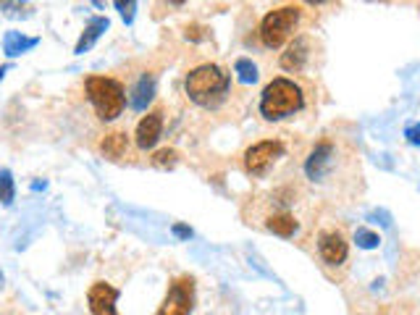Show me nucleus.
Instances as JSON below:
<instances>
[{
  "mask_svg": "<svg viewBox=\"0 0 420 315\" xmlns=\"http://www.w3.org/2000/svg\"><path fill=\"white\" fill-rule=\"evenodd\" d=\"M305 105V95L297 82L287 77L273 79L261 95V113L265 121H281L287 116L300 113Z\"/></svg>",
  "mask_w": 420,
  "mask_h": 315,
  "instance_id": "nucleus-2",
  "label": "nucleus"
},
{
  "mask_svg": "<svg viewBox=\"0 0 420 315\" xmlns=\"http://www.w3.org/2000/svg\"><path fill=\"white\" fill-rule=\"evenodd\" d=\"M300 6H281V8L268 11L261 21V42L268 50L281 48L294 34V30L300 27Z\"/></svg>",
  "mask_w": 420,
  "mask_h": 315,
  "instance_id": "nucleus-4",
  "label": "nucleus"
},
{
  "mask_svg": "<svg viewBox=\"0 0 420 315\" xmlns=\"http://www.w3.org/2000/svg\"><path fill=\"white\" fill-rule=\"evenodd\" d=\"M152 98H155V77H152V74H142L140 82H137L134 89H131L129 105L134 110H145L147 105H150Z\"/></svg>",
  "mask_w": 420,
  "mask_h": 315,
  "instance_id": "nucleus-12",
  "label": "nucleus"
},
{
  "mask_svg": "<svg viewBox=\"0 0 420 315\" xmlns=\"http://www.w3.org/2000/svg\"><path fill=\"white\" fill-rule=\"evenodd\" d=\"M355 242H357V247H362V250H376L381 239L379 234L370 231V229H357V231H355Z\"/></svg>",
  "mask_w": 420,
  "mask_h": 315,
  "instance_id": "nucleus-20",
  "label": "nucleus"
},
{
  "mask_svg": "<svg viewBox=\"0 0 420 315\" xmlns=\"http://www.w3.org/2000/svg\"><path fill=\"white\" fill-rule=\"evenodd\" d=\"M265 229H268L270 234L289 239V236H294V231L300 229V224H297V218L289 216V213H273V216L265 221Z\"/></svg>",
  "mask_w": 420,
  "mask_h": 315,
  "instance_id": "nucleus-15",
  "label": "nucleus"
},
{
  "mask_svg": "<svg viewBox=\"0 0 420 315\" xmlns=\"http://www.w3.org/2000/svg\"><path fill=\"white\" fill-rule=\"evenodd\" d=\"M129 148V139H126V131H110L105 134V139L100 142V153L103 158H108V160H119L124 153Z\"/></svg>",
  "mask_w": 420,
  "mask_h": 315,
  "instance_id": "nucleus-14",
  "label": "nucleus"
},
{
  "mask_svg": "<svg viewBox=\"0 0 420 315\" xmlns=\"http://www.w3.org/2000/svg\"><path fill=\"white\" fill-rule=\"evenodd\" d=\"M334 155H336L334 139L326 137V139H320V142H315L308 160H305V174H308V179L323 181V179L329 176L331 168H334Z\"/></svg>",
  "mask_w": 420,
  "mask_h": 315,
  "instance_id": "nucleus-7",
  "label": "nucleus"
},
{
  "mask_svg": "<svg viewBox=\"0 0 420 315\" xmlns=\"http://www.w3.org/2000/svg\"><path fill=\"white\" fill-rule=\"evenodd\" d=\"M84 89H87V98L100 121H116L126 108V92L116 79L90 77L84 82Z\"/></svg>",
  "mask_w": 420,
  "mask_h": 315,
  "instance_id": "nucleus-3",
  "label": "nucleus"
},
{
  "mask_svg": "<svg viewBox=\"0 0 420 315\" xmlns=\"http://www.w3.org/2000/svg\"><path fill=\"white\" fill-rule=\"evenodd\" d=\"M0 284H3V274H0Z\"/></svg>",
  "mask_w": 420,
  "mask_h": 315,
  "instance_id": "nucleus-26",
  "label": "nucleus"
},
{
  "mask_svg": "<svg viewBox=\"0 0 420 315\" xmlns=\"http://www.w3.org/2000/svg\"><path fill=\"white\" fill-rule=\"evenodd\" d=\"M234 74H237V77H239V82H244V84L258 82V66H255L250 58H237V60H234Z\"/></svg>",
  "mask_w": 420,
  "mask_h": 315,
  "instance_id": "nucleus-17",
  "label": "nucleus"
},
{
  "mask_svg": "<svg viewBox=\"0 0 420 315\" xmlns=\"http://www.w3.org/2000/svg\"><path fill=\"white\" fill-rule=\"evenodd\" d=\"M116 8L121 11V16H124V21H126V24H131V19H134V8H137V3H134V0H129V3H124V0H116Z\"/></svg>",
  "mask_w": 420,
  "mask_h": 315,
  "instance_id": "nucleus-22",
  "label": "nucleus"
},
{
  "mask_svg": "<svg viewBox=\"0 0 420 315\" xmlns=\"http://www.w3.org/2000/svg\"><path fill=\"white\" fill-rule=\"evenodd\" d=\"M310 60V37H294L287 45V50L281 53V60L279 66L284 71H291V74H300L302 69H305V63Z\"/></svg>",
  "mask_w": 420,
  "mask_h": 315,
  "instance_id": "nucleus-9",
  "label": "nucleus"
},
{
  "mask_svg": "<svg viewBox=\"0 0 420 315\" xmlns=\"http://www.w3.org/2000/svg\"><path fill=\"white\" fill-rule=\"evenodd\" d=\"M37 42H40L37 37H24L21 32H8L6 39H3V50H6L8 58H16V56H21V53H27V50L34 48Z\"/></svg>",
  "mask_w": 420,
  "mask_h": 315,
  "instance_id": "nucleus-16",
  "label": "nucleus"
},
{
  "mask_svg": "<svg viewBox=\"0 0 420 315\" xmlns=\"http://www.w3.org/2000/svg\"><path fill=\"white\" fill-rule=\"evenodd\" d=\"M13 197H16L13 176H11L8 168H3V171H0V202H3V205H11V202H13Z\"/></svg>",
  "mask_w": 420,
  "mask_h": 315,
  "instance_id": "nucleus-19",
  "label": "nucleus"
},
{
  "mask_svg": "<svg viewBox=\"0 0 420 315\" xmlns=\"http://www.w3.org/2000/svg\"><path fill=\"white\" fill-rule=\"evenodd\" d=\"M405 137H407L410 145H420V124H410L405 129Z\"/></svg>",
  "mask_w": 420,
  "mask_h": 315,
  "instance_id": "nucleus-23",
  "label": "nucleus"
},
{
  "mask_svg": "<svg viewBox=\"0 0 420 315\" xmlns=\"http://www.w3.org/2000/svg\"><path fill=\"white\" fill-rule=\"evenodd\" d=\"M173 234L179 236V239H190L192 236V229L184 226V224H173Z\"/></svg>",
  "mask_w": 420,
  "mask_h": 315,
  "instance_id": "nucleus-24",
  "label": "nucleus"
},
{
  "mask_svg": "<svg viewBox=\"0 0 420 315\" xmlns=\"http://www.w3.org/2000/svg\"><path fill=\"white\" fill-rule=\"evenodd\" d=\"M150 163L155 168H160V171H169V168H173L176 163H179V153H176L173 148H163L150 158Z\"/></svg>",
  "mask_w": 420,
  "mask_h": 315,
  "instance_id": "nucleus-18",
  "label": "nucleus"
},
{
  "mask_svg": "<svg viewBox=\"0 0 420 315\" xmlns=\"http://www.w3.org/2000/svg\"><path fill=\"white\" fill-rule=\"evenodd\" d=\"M195 307V278L179 276L169 286V295L158 307V315H190Z\"/></svg>",
  "mask_w": 420,
  "mask_h": 315,
  "instance_id": "nucleus-6",
  "label": "nucleus"
},
{
  "mask_svg": "<svg viewBox=\"0 0 420 315\" xmlns=\"http://www.w3.org/2000/svg\"><path fill=\"white\" fill-rule=\"evenodd\" d=\"M184 37L190 39V42H202V39L208 37V30H205L202 24H190V27L184 30Z\"/></svg>",
  "mask_w": 420,
  "mask_h": 315,
  "instance_id": "nucleus-21",
  "label": "nucleus"
},
{
  "mask_svg": "<svg viewBox=\"0 0 420 315\" xmlns=\"http://www.w3.org/2000/svg\"><path fill=\"white\" fill-rule=\"evenodd\" d=\"M318 252L320 257H323V263L341 266V263L347 260L350 247H347V239H344L339 231H323V234L318 236Z\"/></svg>",
  "mask_w": 420,
  "mask_h": 315,
  "instance_id": "nucleus-10",
  "label": "nucleus"
},
{
  "mask_svg": "<svg viewBox=\"0 0 420 315\" xmlns=\"http://www.w3.org/2000/svg\"><path fill=\"white\" fill-rule=\"evenodd\" d=\"M160 131H163V110H152L137 124V134H134L137 137V148L150 150L160 139Z\"/></svg>",
  "mask_w": 420,
  "mask_h": 315,
  "instance_id": "nucleus-11",
  "label": "nucleus"
},
{
  "mask_svg": "<svg viewBox=\"0 0 420 315\" xmlns=\"http://www.w3.org/2000/svg\"><path fill=\"white\" fill-rule=\"evenodd\" d=\"M6 69H8V66H3V69H0V79L6 77Z\"/></svg>",
  "mask_w": 420,
  "mask_h": 315,
  "instance_id": "nucleus-25",
  "label": "nucleus"
},
{
  "mask_svg": "<svg viewBox=\"0 0 420 315\" xmlns=\"http://www.w3.org/2000/svg\"><path fill=\"white\" fill-rule=\"evenodd\" d=\"M116 300H119V289L110 286L108 281H95L87 292V305L92 315H121L116 310Z\"/></svg>",
  "mask_w": 420,
  "mask_h": 315,
  "instance_id": "nucleus-8",
  "label": "nucleus"
},
{
  "mask_svg": "<svg viewBox=\"0 0 420 315\" xmlns=\"http://www.w3.org/2000/svg\"><path fill=\"white\" fill-rule=\"evenodd\" d=\"M105 30H108V19H105V16H95V19H90V24H87L84 32H81V37H79V42H77V48H74V53H77V56L87 53V50L100 39V34Z\"/></svg>",
  "mask_w": 420,
  "mask_h": 315,
  "instance_id": "nucleus-13",
  "label": "nucleus"
},
{
  "mask_svg": "<svg viewBox=\"0 0 420 315\" xmlns=\"http://www.w3.org/2000/svg\"><path fill=\"white\" fill-rule=\"evenodd\" d=\"M184 87H187L192 103H197L202 108H218L229 95L231 77L216 63H202L187 74Z\"/></svg>",
  "mask_w": 420,
  "mask_h": 315,
  "instance_id": "nucleus-1",
  "label": "nucleus"
},
{
  "mask_svg": "<svg viewBox=\"0 0 420 315\" xmlns=\"http://www.w3.org/2000/svg\"><path fill=\"white\" fill-rule=\"evenodd\" d=\"M284 158V142L281 139H261L244 153V171L250 176H265L268 168Z\"/></svg>",
  "mask_w": 420,
  "mask_h": 315,
  "instance_id": "nucleus-5",
  "label": "nucleus"
}]
</instances>
